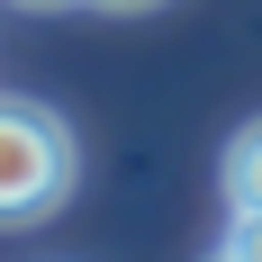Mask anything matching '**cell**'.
I'll list each match as a JSON object with an SVG mask.
<instances>
[{
  "mask_svg": "<svg viewBox=\"0 0 262 262\" xmlns=\"http://www.w3.org/2000/svg\"><path fill=\"white\" fill-rule=\"evenodd\" d=\"M81 145L46 100H9L0 91V226H36L73 199Z\"/></svg>",
  "mask_w": 262,
  "mask_h": 262,
  "instance_id": "obj_1",
  "label": "cell"
},
{
  "mask_svg": "<svg viewBox=\"0 0 262 262\" xmlns=\"http://www.w3.org/2000/svg\"><path fill=\"white\" fill-rule=\"evenodd\" d=\"M226 208H262V118L226 145Z\"/></svg>",
  "mask_w": 262,
  "mask_h": 262,
  "instance_id": "obj_2",
  "label": "cell"
},
{
  "mask_svg": "<svg viewBox=\"0 0 262 262\" xmlns=\"http://www.w3.org/2000/svg\"><path fill=\"white\" fill-rule=\"evenodd\" d=\"M226 253H235V262H262V208H226Z\"/></svg>",
  "mask_w": 262,
  "mask_h": 262,
  "instance_id": "obj_3",
  "label": "cell"
},
{
  "mask_svg": "<svg viewBox=\"0 0 262 262\" xmlns=\"http://www.w3.org/2000/svg\"><path fill=\"white\" fill-rule=\"evenodd\" d=\"M100 9H154V0H100Z\"/></svg>",
  "mask_w": 262,
  "mask_h": 262,
  "instance_id": "obj_4",
  "label": "cell"
},
{
  "mask_svg": "<svg viewBox=\"0 0 262 262\" xmlns=\"http://www.w3.org/2000/svg\"><path fill=\"white\" fill-rule=\"evenodd\" d=\"M18 9H63V0H18Z\"/></svg>",
  "mask_w": 262,
  "mask_h": 262,
  "instance_id": "obj_5",
  "label": "cell"
},
{
  "mask_svg": "<svg viewBox=\"0 0 262 262\" xmlns=\"http://www.w3.org/2000/svg\"><path fill=\"white\" fill-rule=\"evenodd\" d=\"M208 262H235V253H226V244H217V253H208Z\"/></svg>",
  "mask_w": 262,
  "mask_h": 262,
  "instance_id": "obj_6",
  "label": "cell"
}]
</instances>
